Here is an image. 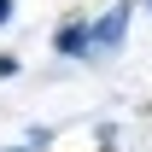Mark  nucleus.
Instances as JSON below:
<instances>
[{
    "mask_svg": "<svg viewBox=\"0 0 152 152\" xmlns=\"http://www.w3.org/2000/svg\"><path fill=\"white\" fill-rule=\"evenodd\" d=\"M129 0H117V6H105L99 18H88V29H82V58H111L123 53V35H129Z\"/></svg>",
    "mask_w": 152,
    "mask_h": 152,
    "instance_id": "1",
    "label": "nucleus"
},
{
    "mask_svg": "<svg viewBox=\"0 0 152 152\" xmlns=\"http://www.w3.org/2000/svg\"><path fill=\"white\" fill-rule=\"evenodd\" d=\"M82 29H88V12L64 18V23L53 29V53H58V58H82Z\"/></svg>",
    "mask_w": 152,
    "mask_h": 152,
    "instance_id": "2",
    "label": "nucleus"
},
{
    "mask_svg": "<svg viewBox=\"0 0 152 152\" xmlns=\"http://www.w3.org/2000/svg\"><path fill=\"white\" fill-rule=\"evenodd\" d=\"M47 146H53V129H47V123H35V129H23L18 146H6V152H47Z\"/></svg>",
    "mask_w": 152,
    "mask_h": 152,
    "instance_id": "3",
    "label": "nucleus"
},
{
    "mask_svg": "<svg viewBox=\"0 0 152 152\" xmlns=\"http://www.w3.org/2000/svg\"><path fill=\"white\" fill-rule=\"evenodd\" d=\"M99 152H117V123H99Z\"/></svg>",
    "mask_w": 152,
    "mask_h": 152,
    "instance_id": "4",
    "label": "nucleus"
},
{
    "mask_svg": "<svg viewBox=\"0 0 152 152\" xmlns=\"http://www.w3.org/2000/svg\"><path fill=\"white\" fill-rule=\"evenodd\" d=\"M18 70H23L18 58H12V53H0V82H12V76H18Z\"/></svg>",
    "mask_w": 152,
    "mask_h": 152,
    "instance_id": "5",
    "label": "nucleus"
},
{
    "mask_svg": "<svg viewBox=\"0 0 152 152\" xmlns=\"http://www.w3.org/2000/svg\"><path fill=\"white\" fill-rule=\"evenodd\" d=\"M12 18H18V0H0V29H6Z\"/></svg>",
    "mask_w": 152,
    "mask_h": 152,
    "instance_id": "6",
    "label": "nucleus"
},
{
    "mask_svg": "<svg viewBox=\"0 0 152 152\" xmlns=\"http://www.w3.org/2000/svg\"><path fill=\"white\" fill-rule=\"evenodd\" d=\"M146 6H152V0H146Z\"/></svg>",
    "mask_w": 152,
    "mask_h": 152,
    "instance_id": "7",
    "label": "nucleus"
}]
</instances>
